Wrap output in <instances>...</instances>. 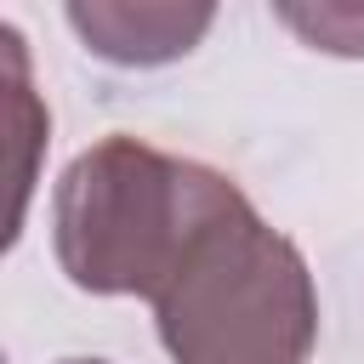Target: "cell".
Returning <instances> with one entry per match:
<instances>
[{
  "label": "cell",
  "instance_id": "cell-2",
  "mask_svg": "<svg viewBox=\"0 0 364 364\" xmlns=\"http://www.w3.org/2000/svg\"><path fill=\"white\" fill-rule=\"evenodd\" d=\"M154 318L176 364H307L318 296L301 250L239 193L193 239Z\"/></svg>",
  "mask_w": 364,
  "mask_h": 364
},
{
  "label": "cell",
  "instance_id": "cell-5",
  "mask_svg": "<svg viewBox=\"0 0 364 364\" xmlns=\"http://www.w3.org/2000/svg\"><path fill=\"white\" fill-rule=\"evenodd\" d=\"M63 364H102V358H63Z\"/></svg>",
  "mask_w": 364,
  "mask_h": 364
},
{
  "label": "cell",
  "instance_id": "cell-4",
  "mask_svg": "<svg viewBox=\"0 0 364 364\" xmlns=\"http://www.w3.org/2000/svg\"><path fill=\"white\" fill-rule=\"evenodd\" d=\"M290 28H301L313 46L341 51V57H364V11L358 6H318V11H284Z\"/></svg>",
  "mask_w": 364,
  "mask_h": 364
},
{
  "label": "cell",
  "instance_id": "cell-1",
  "mask_svg": "<svg viewBox=\"0 0 364 364\" xmlns=\"http://www.w3.org/2000/svg\"><path fill=\"white\" fill-rule=\"evenodd\" d=\"M233 199L239 188L210 165L159 154L136 136H102L57 182V262L91 296L159 301L193 239Z\"/></svg>",
  "mask_w": 364,
  "mask_h": 364
},
{
  "label": "cell",
  "instance_id": "cell-3",
  "mask_svg": "<svg viewBox=\"0 0 364 364\" xmlns=\"http://www.w3.org/2000/svg\"><path fill=\"white\" fill-rule=\"evenodd\" d=\"M68 23L108 63H171L210 28V6H68Z\"/></svg>",
  "mask_w": 364,
  "mask_h": 364
}]
</instances>
